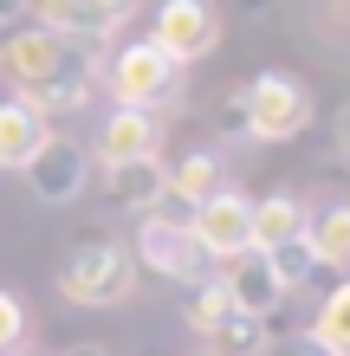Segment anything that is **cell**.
<instances>
[{"instance_id": "cell-1", "label": "cell", "mask_w": 350, "mask_h": 356, "mask_svg": "<svg viewBox=\"0 0 350 356\" xmlns=\"http://www.w3.org/2000/svg\"><path fill=\"white\" fill-rule=\"evenodd\" d=\"M58 291L78 305V311H111L136 291V259L130 246L111 240V234H85L72 240V253L58 259Z\"/></svg>"}, {"instance_id": "cell-2", "label": "cell", "mask_w": 350, "mask_h": 356, "mask_svg": "<svg viewBox=\"0 0 350 356\" xmlns=\"http://www.w3.org/2000/svg\"><path fill=\"white\" fill-rule=\"evenodd\" d=\"M182 91H189V72L175 65L169 52H156L150 39H130L117 58H111V97H117V111H175Z\"/></svg>"}, {"instance_id": "cell-3", "label": "cell", "mask_w": 350, "mask_h": 356, "mask_svg": "<svg viewBox=\"0 0 350 356\" xmlns=\"http://www.w3.org/2000/svg\"><path fill=\"white\" fill-rule=\"evenodd\" d=\"M240 104H246V123H253V143H299L312 130V117H318L305 78H292V72L240 78Z\"/></svg>"}, {"instance_id": "cell-4", "label": "cell", "mask_w": 350, "mask_h": 356, "mask_svg": "<svg viewBox=\"0 0 350 356\" xmlns=\"http://www.w3.org/2000/svg\"><path fill=\"white\" fill-rule=\"evenodd\" d=\"M130 259L150 266V272H162V279H175V285H189V291L214 285V259L201 253V240L189 234V227H169V220H136Z\"/></svg>"}, {"instance_id": "cell-5", "label": "cell", "mask_w": 350, "mask_h": 356, "mask_svg": "<svg viewBox=\"0 0 350 356\" xmlns=\"http://www.w3.org/2000/svg\"><path fill=\"white\" fill-rule=\"evenodd\" d=\"M33 26H46L52 39H65V46H104V39H117L123 26L136 19L130 0H39V7L26 13Z\"/></svg>"}, {"instance_id": "cell-6", "label": "cell", "mask_w": 350, "mask_h": 356, "mask_svg": "<svg viewBox=\"0 0 350 356\" xmlns=\"http://www.w3.org/2000/svg\"><path fill=\"white\" fill-rule=\"evenodd\" d=\"M143 39H150L156 52H169L175 65L189 72L195 58H208V52L221 46V13L208 7V0H162Z\"/></svg>"}, {"instance_id": "cell-7", "label": "cell", "mask_w": 350, "mask_h": 356, "mask_svg": "<svg viewBox=\"0 0 350 356\" xmlns=\"http://www.w3.org/2000/svg\"><path fill=\"white\" fill-rule=\"evenodd\" d=\"M189 234L201 240V253H208V259H228V266L246 259V253H253V195L228 181L214 201H201V207H195Z\"/></svg>"}, {"instance_id": "cell-8", "label": "cell", "mask_w": 350, "mask_h": 356, "mask_svg": "<svg viewBox=\"0 0 350 356\" xmlns=\"http://www.w3.org/2000/svg\"><path fill=\"white\" fill-rule=\"evenodd\" d=\"M65 39H52L46 26H13V33H0V72H7V85H13V97H33L39 85H52L58 78V65H65Z\"/></svg>"}, {"instance_id": "cell-9", "label": "cell", "mask_w": 350, "mask_h": 356, "mask_svg": "<svg viewBox=\"0 0 350 356\" xmlns=\"http://www.w3.org/2000/svg\"><path fill=\"white\" fill-rule=\"evenodd\" d=\"M19 175H26V188H33L46 207H65V201L85 195V181H91V156H85V143H72V136H46V149H39Z\"/></svg>"}, {"instance_id": "cell-10", "label": "cell", "mask_w": 350, "mask_h": 356, "mask_svg": "<svg viewBox=\"0 0 350 356\" xmlns=\"http://www.w3.org/2000/svg\"><path fill=\"white\" fill-rule=\"evenodd\" d=\"M162 156V117L150 111H111L97 123V162L123 169V162H156Z\"/></svg>"}, {"instance_id": "cell-11", "label": "cell", "mask_w": 350, "mask_h": 356, "mask_svg": "<svg viewBox=\"0 0 350 356\" xmlns=\"http://www.w3.org/2000/svg\"><path fill=\"white\" fill-rule=\"evenodd\" d=\"M97 97V52H85V46H72L65 52V65H58V78L52 85H39L33 97H19V104H33L39 117H65V111H85V104Z\"/></svg>"}, {"instance_id": "cell-12", "label": "cell", "mask_w": 350, "mask_h": 356, "mask_svg": "<svg viewBox=\"0 0 350 356\" xmlns=\"http://www.w3.org/2000/svg\"><path fill=\"white\" fill-rule=\"evenodd\" d=\"M221 285H228V305L240 311V318H260V324L285 305V291H279V279H273V266H266V253L234 259L228 272H221Z\"/></svg>"}, {"instance_id": "cell-13", "label": "cell", "mask_w": 350, "mask_h": 356, "mask_svg": "<svg viewBox=\"0 0 350 356\" xmlns=\"http://www.w3.org/2000/svg\"><path fill=\"white\" fill-rule=\"evenodd\" d=\"M305 253H312L318 272H344L350 266V195H331L305 220Z\"/></svg>"}, {"instance_id": "cell-14", "label": "cell", "mask_w": 350, "mask_h": 356, "mask_svg": "<svg viewBox=\"0 0 350 356\" xmlns=\"http://www.w3.org/2000/svg\"><path fill=\"white\" fill-rule=\"evenodd\" d=\"M305 220H312V207H305L292 188L260 195V201H253V253H273V246L305 240Z\"/></svg>"}, {"instance_id": "cell-15", "label": "cell", "mask_w": 350, "mask_h": 356, "mask_svg": "<svg viewBox=\"0 0 350 356\" xmlns=\"http://www.w3.org/2000/svg\"><path fill=\"white\" fill-rule=\"evenodd\" d=\"M221 188H228L221 149H208V143H201V149H189V156H182L175 169H169V188H162V195H169L175 207H189V214H195V207H201V201H214Z\"/></svg>"}, {"instance_id": "cell-16", "label": "cell", "mask_w": 350, "mask_h": 356, "mask_svg": "<svg viewBox=\"0 0 350 356\" xmlns=\"http://www.w3.org/2000/svg\"><path fill=\"white\" fill-rule=\"evenodd\" d=\"M46 136H52V123L39 117L33 104H19V97L0 104V169H26V162L46 149Z\"/></svg>"}, {"instance_id": "cell-17", "label": "cell", "mask_w": 350, "mask_h": 356, "mask_svg": "<svg viewBox=\"0 0 350 356\" xmlns=\"http://www.w3.org/2000/svg\"><path fill=\"white\" fill-rule=\"evenodd\" d=\"M162 188H169V169L156 162H123V169H104V201L123 207V214H150L162 201Z\"/></svg>"}, {"instance_id": "cell-18", "label": "cell", "mask_w": 350, "mask_h": 356, "mask_svg": "<svg viewBox=\"0 0 350 356\" xmlns=\"http://www.w3.org/2000/svg\"><path fill=\"white\" fill-rule=\"evenodd\" d=\"M201 350H208V356H266V350H273V337H266L260 318H240V311H234L221 330L201 337Z\"/></svg>"}, {"instance_id": "cell-19", "label": "cell", "mask_w": 350, "mask_h": 356, "mask_svg": "<svg viewBox=\"0 0 350 356\" xmlns=\"http://www.w3.org/2000/svg\"><path fill=\"white\" fill-rule=\"evenodd\" d=\"M305 330H312V337L331 350V356H350V279L331 285V298L312 311V324H305Z\"/></svg>"}, {"instance_id": "cell-20", "label": "cell", "mask_w": 350, "mask_h": 356, "mask_svg": "<svg viewBox=\"0 0 350 356\" xmlns=\"http://www.w3.org/2000/svg\"><path fill=\"white\" fill-rule=\"evenodd\" d=\"M234 318V305H228V285H201L195 291V298H189V330H195V337H208V330H221V324H228Z\"/></svg>"}, {"instance_id": "cell-21", "label": "cell", "mask_w": 350, "mask_h": 356, "mask_svg": "<svg viewBox=\"0 0 350 356\" xmlns=\"http://www.w3.org/2000/svg\"><path fill=\"white\" fill-rule=\"evenodd\" d=\"M214 136H221V143H234V149H246V143H253V123H246L240 85H228V91L214 97Z\"/></svg>"}, {"instance_id": "cell-22", "label": "cell", "mask_w": 350, "mask_h": 356, "mask_svg": "<svg viewBox=\"0 0 350 356\" xmlns=\"http://www.w3.org/2000/svg\"><path fill=\"white\" fill-rule=\"evenodd\" d=\"M266 266H273V279H279V291H299L305 279H312V253H305V240H292V246H273L266 253Z\"/></svg>"}, {"instance_id": "cell-23", "label": "cell", "mask_w": 350, "mask_h": 356, "mask_svg": "<svg viewBox=\"0 0 350 356\" xmlns=\"http://www.w3.org/2000/svg\"><path fill=\"white\" fill-rule=\"evenodd\" d=\"M26 330H33L26 298H19V291H0V356H19V350H26Z\"/></svg>"}, {"instance_id": "cell-24", "label": "cell", "mask_w": 350, "mask_h": 356, "mask_svg": "<svg viewBox=\"0 0 350 356\" xmlns=\"http://www.w3.org/2000/svg\"><path fill=\"white\" fill-rule=\"evenodd\" d=\"M266 356H331V350H324V343L312 337V330H299V337H285V343H273Z\"/></svg>"}, {"instance_id": "cell-25", "label": "cell", "mask_w": 350, "mask_h": 356, "mask_svg": "<svg viewBox=\"0 0 350 356\" xmlns=\"http://www.w3.org/2000/svg\"><path fill=\"white\" fill-rule=\"evenodd\" d=\"M331 136H337V156L350 162V104H344V111H337V130H331Z\"/></svg>"}, {"instance_id": "cell-26", "label": "cell", "mask_w": 350, "mask_h": 356, "mask_svg": "<svg viewBox=\"0 0 350 356\" xmlns=\"http://www.w3.org/2000/svg\"><path fill=\"white\" fill-rule=\"evenodd\" d=\"M65 356H111V350H104V343H72Z\"/></svg>"}, {"instance_id": "cell-27", "label": "cell", "mask_w": 350, "mask_h": 356, "mask_svg": "<svg viewBox=\"0 0 350 356\" xmlns=\"http://www.w3.org/2000/svg\"><path fill=\"white\" fill-rule=\"evenodd\" d=\"M19 356H46V350H19Z\"/></svg>"}, {"instance_id": "cell-28", "label": "cell", "mask_w": 350, "mask_h": 356, "mask_svg": "<svg viewBox=\"0 0 350 356\" xmlns=\"http://www.w3.org/2000/svg\"><path fill=\"white\" fill-rule=\"evenodd\" d=\"M189 356H208V350H189Z\"/></svg>"}]
</instances>
